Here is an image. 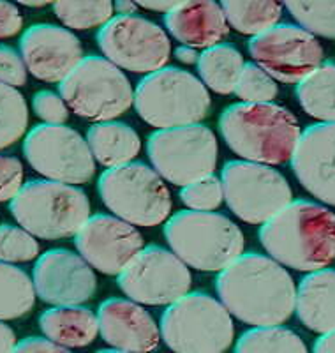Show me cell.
<instances>
[{"label": "cell", "mask_w": 335, "mask_h": 353, "mask_svg": "<svg viewBox=\"0 0 335 353\" xmlns=\"http://www.w3.org/2000/svg\"><path fill=\"white\" fill-rule=\"evenodd\" d=\"M216 290L230 314L254 327L283 325L296 305L290 272L274 258L258 253L242 254L221 270Z\"/></svg>", "instance_id": "obj_1"}, {"label": "cell", "mask_w": 335, "mask_h": 353, "mask_svg": "<svg viewBox=\"0 0 335 353\" xmlns=\"http://www.w3.org/2000/svg\"><path fill=\"white\" fill-rule=\"evenodd\" d=\"M260 242L283 267L323 270L335 261V212L314 201H292L261 225Z\"/></svg>", "instance_id": "obj_2"}, {"label": "cell", "mask_w": 335, "mask_h": 353, "mask_svg": "<svg viewBox=\"0 0 335 353\" xmlns=\"http://www.w3.org/2000/svg\"><path fill=\"white\" fill-rule=\"evenodd\" d=\"M219 131L236 156L267 166L292 161L302 138L298 119L276 103L227 106L219 119Z\"/></svg>", "instance_id": "obj_3"}, {"label": "cell", "mask_w": 335, "mask_h": 353, "mask_svg": "<svg viewBox=\"0 0 335 353\" xmlns=\"http://www.w3.org/2000/svg\"><path fill=\"white\" fill-rule=\"evenodd\" d=\"M173 253L201 272H221L243 254V233L230 217L216 212H176L164 226Z\"/></svg>", "instance_id": "obj_4"}, {"label": "cell", "mask_w": 335, "mask_h": 353, "mask_svg": "<svg viewBox=\"0 0 335 353\" xmlns=\"http://www.w3.org/2000/svg\"><path fill=\"white\" fill-rule=\"evenodd\" d=\"M18 225L34 237L60 241L90 219V201L80 188L53 181H28L9 203Z\"/></svg>", "instance_id": "obj_5"}, {"label": "cell", "mask_w": 335, "mask_h": 353, "mask_svg": "<svg viewBox=\"0 0 335 353\" xmlns=\"http://www.w3.org/2000/svg\"><path fill=\"white\" fill-rule=\"evenodd\" d=\"M134 108L152 128L200 124L210 112V94L200 78L179 68L147 74L134 90Z\"/></svg>", "instance_id": "obj_6"}, {"label": "cell", "mask_w": 335, "mask_h": 353, "mask_svg": "<svg viewBox=\"0 0 335 353\" xmlns=\"http://www.w3.org/2000/svg\"><path fill=\"white\" fill-rule=\"evenodd\" d=\"M161 337L173 353H224L235 327L223 302L203 292L187 293L161 316Z\"/></svg>", "instance_id": "obj_7"}, {"label": "cell", "mask_w": 335, "mask_h": 353, "mask_svg": "<svg viewBox=\"0 0 335 353\" xmlns=\"http://www.w3.org/2000/svg\"><path fill=\"white\" fill-rule=\"evenodd\" d=\"M97 191L106 209L132 226H157L172 212V194L164 179L140 161L106 170Z\"/></svg>", "instance_id": "obj_8"}, {"label": "cell", "mask_w": 335, "mask_h": 353, "mask_svg": "<svg viewBox=\"0 0 335 353\" xmlns=\"http://www.w3.org/2000/svg\"><path fill=\"white\" fill-rule=\"evenodd\" d=\"M60 97L72 113L92 121L112 122L134 103V92L122 69L104 57H85L59 85Z\"/></svg>", "instance_id": "obj_9"}, {"label": "cell", "mask_w": 335, "mask_h": 353, "mask_svg": "<svg viewBox=\"0 0 335 353\" xmlns=\"http://www.w3.org/2000/svg\"><path fill=\"white\" fill-rule=\"evenodd\" d=\"M147 152L164 181L180 188L214 175L217 166L216 134L201 124L152 132Z\"/></svg>", "instance_id": "obj_10"}, {"label": "cell", "mask_w": 335, "mask_h": 353, "mask_svg": "<svg viewBox=\"0 0 335 353\" xmlns=\"http://www.w3.org/2000/svg\"><path fill=\"white\" fill-rule=\"evenodd\" d=\"M221 182L230 210L249 225H265L292 203L286 176L272 166L230 161L224 165Z\"/></svg>", "instance_id": "obj_11"}, {"label": "cell", "mask_w": 335, "mask_h": 353, "mask_svg": "<svg viewBox=\"0 0 335 353\" xmlns=\"http://www.w3.org/2000/svg\"><path fill=\"white\" fill-rule=\"evenodd\" d=\"M23 154L39 175L60 184H87L96 172L87 140L68 125L32 128L25 137Z\"/></svg>", "instance_id": "obj_12"}, {"label": "cell", "mask_w": 335, "mask_h": 353, "mask_svg": "<svg viewBox=\"0 0 335 353\" xmlns=\"http://www.w3.org/2000/svg\"><path fill=\"white\" fill-rule=\"evenodd\" d=\"M97 43L112 64L131 72L152 74L163 69L172 55L166 30L141 17H113L99 28Z\"/></svg>", "instance_id": "obj_13"}, {"label": "cell", "mask_w": 335, "mask_h": 353, "mask_svg": "<svg viewBox=\"0 0 335 353\" xmlns=\"http://www.w3.org/2000/svg\"><path fill=\"white\" fill-rule=\"evenodd\" d=\"M249 53L267 74L286 85H298L323 64V46L300 25L279 23L251 37Z\"/></svg>", "instance_id": "obj_14"}, {"label": "cell", "mask_w": 335, "mask_h": 353, "mask_svg": "<svg viewBox=\"0 0 335 353\" xmlns=\"http://www.w3.org/2000/svg\"><path fill=\"white\" fill-rule=\"evenodd\" d=\"M119 288L132 302L145 305H172L191 288V272L175 253L147 245L119 274Z\"/></svg>", "instance_id": "obj_15"}, {"label": "cell", "mask_w": 335, "mask_h": 353, "mask_svg": "<svg viewBox=\"0 0 335 353\" xmlns=\"http://www.w3.org/2000/svg\"><path fill=\"white\" fill-rule=\"evenodd\" d=\"M80 256L106 276H119L143 249V237L116 216L97 214L74 235Z\"/></svg>", "instance_id": "obj_16"}, {"label": "cell", "mask_w": 335, "mask_h": 353, "mask_svg": "<svg viewBox=\"0 0 335 353\" xmlns=\"http://www.w3.org/2000/svg\"><path fill=\"white\" fill-rule=\"evenodd\" d=\"M32 283L37 297L52 305H81L97 290L92 267L69 249H50L41 254L34 265Z\"/></svg>", "instance_id": "obj_17"}, {"label": "cell", "mask_w": 335, "mask_h": 353, "mask_svg": "<svg viewBox=\"0 0 335 353\" xmlns=\"http://www.w3.org/2000/svg\"><path fill=\"white\" fill-rule=\"evenodd\" d=\"M20 55L27 71L46 83H62L85 59L80 39L52 23L28 27L20 39Z\"/></svg>", "instance_id": "obj_18"}, {"label": "cell", "mask_w": 335, "mask_h": 353, "mask_svg": "<svg viewBox=\"0 0 335 353\" xmlns=\"http://www.w3.org/2000/svg\"><path fill=\"white\" fill-rule=\"evenodd\" d=\"M292 168L307 193L335 207V124L319 122L302 132Z\"/></svg>", "instance_id": "obj_19"}, {"label": "cell", "mask_w": 335, "mask_h": 353, "mask_svg": "<svg viewBox=\"0 0 335 353\" xmlns=\"http://www.w3.org/2000/svg\"><path fill=\"white\" fill-rule=\"evenodd\" d=\"M99 332L115 350L131 353H150L157 350L161 329L156 320L138 302L110 299L97 311Z\"/></svg>", "instance_id": "obj_20"}, {"label": "cell", "mask_w": 335, "mask_h": 353, "mask_svg": "<svg viewBox=\"0 0 335 353\" xmlns=\"http://www.w3.org/2000/svg\"><path fill=\"white\" fill-rule=\"evenodd\" d=\"M164 25L182 46L208 50L217 46L230 32L226 14L217 2H179L164 14Z\"/></svg>", "instance_id": "obj_21"}, {"label": "cell", "mask_w": 335, "mask_h": 353, "mask_svg": "<svg viewBox=\"0 0 335 353\" xmlns=\"http://www.w3.org/2000/svg\"><path fill=\"white\" fill-rule=\"evenodd\" d=\"M296 316L319 336L335 332V270L307 274L296 288Z\"/></svg>", "instance_id": "obj_22"}, {"label": "cell", "mask_w": 335, "mask_h": 353, "mask_svg": "<svg viewBox=\"0 0 335 353\" xmlns=\"http://www.w3.org/2000/svg\"><path fill=\"white\" fill-rule=\"evenodd\" d=\"M39 327L46 339L64 348H83L99 334L96 314L81 305H53L39 316Z\"/></svg>", "instance_id": "obj_23"}, {"label": "cell", "mask_w": 335, "mask_h": 353, "mask_svg": "<svg viewBox=\"0 0 335 353\" xmlns=\"http://www.w3.org/2000/svg\"><path fill=\"white\" fill-rule=\"evenodd\" d=\"M87 143L94 159L106 168L132 163L141 149L138 132L124 122H99L87 132Z\"/></svg>", "instance_id": "obj_24"}, {"label": "cell", "mask_w": 335, "mask_h": 353, "mask_svg": "<svg viewBox=\"0 0 335 353\" xmlns=\"http://www.w3.org/2000/svg\"><path fill=\"white\" fill-rule=\"evenodd\" d=\"M243 65L242 53L232 44H217L203 50L198 59V71L205 87L223 96L235 94Z\"/></svg>", "instance_id": "obj_25"}, {"label": "cell", "mask_w": 335, "mask_h": 353, "mask_svg": "<svg viewBox=\"0 0 335 353\" xmlns=\"http://www.w3.org/2000/svg\"><path fill=\"white\" fill-rule=\"evenodd\" d=\"M296 99L321 124H335V62H323L296 85Z\"/></svg>", "instance_id": "obj_26"}, {"label": "cell", "mask_w": 335, "mask_h": 353, "mask_svg": "<svg viewBox=\"0 0 335 353\" xmlns=\"http://www.w3.org/2000/svg\"><path fill=\"white\" fill-rule=\"evenodd\" d=\"M36 288L25 270L0 261V321L17 320L30 313Z\"/></svg>", "instance_id": "obj_27"}, {"label": "cell", "mask_w": 335, "mask_h": 353, "mask_svg": "<svg viewBox=\"0 0 335 353\" xmlns=\"http://www.w3.org/2000/svg\"><path fill=\"white\" fill-rule=\"evenodd\" d=\"M230 27L236 32L256 37L279 25L284 6L279 2H223L221 4Z\"/></svg>", "instance_id": "obj_28"}, {"label": "cell", "mask_w": 335, "mask_h": 353, "mask_svg": "<svg viewBox=\"0 0 335 353\" xmlns=\"http://www.w3.org/2000/svg\"><path fill=\"white\" fill-rule=\"evenodd\" d=\"M235 353H309L302 337L286 327H254L240 336Z\"/></svg>", "instance_id": "obj_29"}, {"label": "cell", "mask_w": 335, "mask_h": 353, "mask_svg": "<svg viewBox=\"0 0 335 353\" xmlns=\"http://www.w3.org/2000/svg\"><path fill=\"white\" fill-rule=\"evenodd\" d=\"M28 124V106L17 88L0 83V150L17 143Z\"/></svg>", "instance_id": "obj_30"}, {"label": "cell", "mask_w": 335, "mask_h": 353, "mask_svg": "<svg viewBox=\"0 0 335 353\" xmlns=\"http://www.w3.org/2000/svg\"><path fill=\"white\" fill-rule=\"evenodd\" d=\"M57 18L65 27L76 30H88V28L104 27L113 18L115 4L108 0H96V2H55L53 4Z\"/></svg>", "instance_id": "obj_31"}, {"label": "cell", "mask_w": 335, "mask_h": 353, "mask_svg": "<svg viewBox=\"0 0 335 353\" xmlns=\"http://www.w3.org/2000/svg\"><path fill=\"white\" fill-rule=\"evenodd\" d=\"M284 8L312 36L335 39V2H287Z\"/></svg>", "instance_id": "obj_32"}, {"label": "cell", "mask_w": 335, "mask_h": 353, "mask_svg": "<svg viewBox=\"0 0 335 353\" xmlns=\"http://www.w3.org/2000/svg\"><path fill=\"white\" fill-rule=\"evenodd\" d=\"M277 88L276 80L267 74L263 69L258 64H249L243 65V71L238 78L236 83L235 94L242 103H272L277 97Z\"/></svg>", "instance_id": "obj_33"}, {"label": "cell", "mask_w": 335, "mask_h": 353, "mask_svg": "<svg viewBox=\"0 0 335 353\" xmlns=\"http://www.w3.org/2000/svg\"><path fill=\"white\" fill-rule=\"evenodd\" d=\"M39 256V244L36 237L20 226H0V261L23 263Z\"/></svg>", "instance_id": "obj_34"}, {"label": "cell", "mask_w": 335, "mask_h": 353, "mask_svg": "<svg viewBox=\"0 0 335 353\" xmlns=\"http://www.w3.org/2000/svg\"><path fill=\"white\" fill-rule=\"evenodd\" d=\"M180 200L196 212H212L219 209L224 200L223 182L216 175L203 176L180 189Z\"/></svg>", "instance_id": "obj_35"}, {"label": "cell", "mask_w": 335, "mask_h": 353, "mask_svg": "<svg viewBox=\"0 0 335 353\" xmlns=\"http://www.w3.org/2000/svg\"><path fill=\"white\" fill-rule=\"evenodd\" d=\"M32 108L39 119L52 125H64L69 117V106L65 105V101L60 94L52 90H39L34 94Z\"/></svg>", "instance_id": "obj_36"}, {"label": "cell", "mask_w": 335, "mask_h": 353, "mask_svg": "<svg viewBox=\"0 0 335 353\" xmlns=\"http://www.w3.org/2000/svg\"><path fill=\"white\" fill-rule=\"evenodd\" d=\"M27 65L20 53L11 46L0 44V83L8 87H21L27 83Z\"/></svg>", "instance_id": "obj_37"}, {"label": "cell", "mask_w": 335, "mask_h": 353, "mask_svg": "<svg viewBox=\"0 0 335 353\" xmlns=\"http://www.w3.org/2000/svg\"><path fill=\"white\" fill-rule=\"evenodd\" d=\"M23 188V166L20 159L0 154V203L11 201Z\"/></svg>", "instance_id": "obj_38"}, {"label": "cell", "mask_w": 335, "mask_h": 353, "mask_svg": "<svg viewBox=\"0 0 335 353\" xmlns=\"http://www.w3.org/2000/svg\"><path fill=\"white\" fill-rule=\"evenodd\" d=\"M21 14L14 4L9 2H0V39L17 36L21 30Z\"/></svg>", "instance_id": "obj_39"}, {"label": "cell", "mask_w": 335, "mask_h": 353, "mask_svg": "<svg viewBox=\"0 0 335 353\" xmlns=\"http://www.w3.org/2000/svg\"><path fill=\"white\" fill-rule=\"evenodd\" d=\"M12 353H71L64 346H59L50 339L43 337H27L21 343H18Z\"/></svg>", "instance_id": "obj_40"}, {"label": "cell", "mask_w": 335, "mask_h": 353, "mask_svg": "<svg viewBox=\"0 0 335 353\" xmlns=\"http://www.w3.org/2000/svg\"><path fill=\"white\" fill-rule=\"evenodd\" d=\"M17 348V334L4 321H0V353H12Z\"/></svg>", "instance_id": "obj_41"}, {"label": "cell", "mask_w": 335, "mask_h": 353, "mask_svg": "<svg viewBox=\"0 0 335 353\" xmlns=\"http://www.w3.org/2000/svg\"><path fill=\"white\" fill-rule=\"evenodd\" d=\"M312 353H335V332L319 336V339H316Z\"/></svg>", "instance_id": "obj_42"}, {"label": "cell", "mask_w": 335, "mask_h": 353, "mask_svg": "<svg viewBox=\"0 0 335 353\" xmlns=\"http://www.w3.org/2000/svg\"><path fill=\"white\" fill-rule=\"evenodd\" d=\"M179 2H138V8L148 9V11H156V12H163V14H168V12L172 11L173 8H176Z\"/></svg>", "instance_id": "obj_43"}, {"label": "cell", "mask_w": 335, "mask_h": 353, "mask_svg": "<svg viewBox=\"0 0 335 353\" xmlns=\"http://www.w3.org/2000/svg\"><path fill=\"white\" fill-rule=\"evenodd\" d=\"M175 57L180 62H184V64H194V62H198V59H200V55H198L196 50L191 48V46H179V48L175 50Z\"/></svg>", "instance_id": "obj_44"}, {"label": "cell", "mask_w": 335, "mask_h": 353, "mask_svg": "<svg viewBox=\"0 0 335 353\" xmlns=\"http://www.w3.org/2000/svg\"><path fill=\"white\" fill-rule=\"evenodd\" d=\"M138 6L134 2H129V0H120L115 4V12L119 17H134V11Z\"/></svg>", "instance_id": "obj_45"}, {"label": "cell", "mask_w": 335, "mask_h": 353, "mask_svg": "<svg viewBox=\"0 0 335 353\" xmlns=\"http://www.w3.org/2000/svg\"><path fill=\"white\" fill-rule=\"evenodd\" d=\"M97 353H131V352H122V350H99Z\"/></svg>", "instance_id": "obj_46"}]
</instances>
